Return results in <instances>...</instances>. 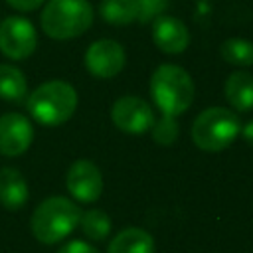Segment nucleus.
I'll use <instances>...</instances> for the list:
<instances>
[{"mask_svg":"<svg viewBox=\"0 0 253 253\" xmlns=\"http://www.w3.org/2000/svg\"><path fill=\"white\" fill-rule=\"evenodd\" d=\"M241 132V121L237 113L225 107L204 109L192 125V140L206 152H219L227 148Z\"/></svg>","mask_w":253,"mask_h":253,"instance_id":"nucleus-5","label":"nucleus"},{"mask_svg":"<svg viewBox=\"0 0 253 253\" xmlns=\"http://www.w3.org/2000/svg\"><path fill=\"white\" fill-rule=\"evenodd\" d=\"M26 109L42 126H59L73 117L77 109V91L71 83L61 79L45 81L28 95Z\"/></svg>","mask_w":253,"mask_h":253,"instance_id":"nucleus-1","label":"nucleus"},{"mask_svg":"<svg viewBox=\"0 0 253 253\" xmlns=\"http://www.w3.org/2000/svg\"><path fill=\"white\" fill-rule=\"evenodd\" d=\"M0 99L10 103H22L28 99L26 75L12 63H0Z\"/></svg>","mask_w":253,"mask_h":253,"instance_id":"nucleus-15","label":"nucleus"},{"mask_svg":"<svg viewBox=\"0 0 253 253\" xmlns=\"http://www.w3.org/2000/svg\"><path fill=\"white\" fill-rule=\"evenodd\" d=\"M168 0H138V8H140V22H150L156 16H160L166 8Z\"/></svg>","mask_w":253,"mask_h":253,"instance_id":"nucleus-20","label":"nucleus"},{"mask_svg":"<svg viewBox=\"0 0 253 253\" xmlns=\"http://www.w3.org/2000/svg\"><path fill=\"white\" fill-rule=\"evenodd\" d=\"M150 95L162 115L178 117L192 107L196 87L186 69L174 63H162L150 77Z\"/></svg>","mask_w":253,"mask_h":253,"instance_id":"nucleus-2","label":"nucleus"},{"mask_svg":"<svg viewBox=\"0 0 253 253\" xmlns=\"http://www.w3.org/2000/svg\"><path fill=\"white\" fill-rule=\"evenodd\" d=\"M45 0H6L8 6H12L18 12H34L38 10Z\"/></svg>","mask_w":253,"mask_h":253,"instance_id":"nucleus-22","label":"nucleus"},{"mask_svg":"<svg viewBox=\"0 0 253 253\" xmlns=\"http://www.w3.org/2000/svg\"><path fill=\"white\" fill-rule=\"evenodd\" d=\"M57 253H99V249L83 239H71V241L63 243L57 249Z\"/></svg>","mask_w":253,"mask_h":253,"instance_id":"nucleus-21","label":"nucleus"},{"mask_svg":"<svg viewBox=\"0 0 253 253\" xmlns=\"http://www.w3.org/2000/svg\"><path fill=\"white\" fill-rule=\"evenodd\" d=\"M38 45L34 24L22 16H8L0 22V51L14 61L26 59Z\"/></svg>","mask_w":253,"mask_h":253,"instance_id":"nucleus-6","label":"nucleus"},{"mask_svg":"<svg viewBox=\"0 0 253 253\" xmlns=\"http://www.w3.org/2000/svg\"><path fill=\"white\" fill-rule=\"evenodd\" d=\"M34 140V126L22 113H6L0 117V154L14 158L24 154Z\"/></svg>","mask_w":253,"mask_h":253,"instance_id":"nucleus-10","label":"nucleus"},{"mask_svg":"<svg viewBox=\"0 0 253 253\" xmlns=\"http://www.w3.org/2000/svg\"><path fill=\"white\" fill-rule=\"evenodd\" d=\"M219 53L223 61L237 67H249L253 65V42L245 38H229L221 43Z\"/></svg>","mask_w":253,"mask_h":253,"instance_id":"nucleus-18","label":"nucleus"},{"mask_svg":"<svg viewBox=\"0 0 253 253\" xmlns=\"http://www.w3.org/2000/svg\"><path fill=\"white\" fill-rule=\"evenodd\" d=\"M65 186L71 198L83 204H93L103 194V174L95 162L87 158L75 160L65 176Z\"/></svg>","mask_w":253,"mask_h":253,"instance_id":"nucleus-9","label":"nucleus"},{"mask_svg":"<svg viewBox=\"0 0 253 253\" xmlns=\"http://www.w3.org/2000/svg\"><path fill=\"white\" fill-rule=\"evenodd\" d=\"M152 138L156 144L160 146H170L176 142L178 138V123H176V117H170V115H162L158 121H154L152 125Z\"/></svg>","mask_w":253,"mask_h":253,"instance_id":"nucleus-19","label":"nucleus"},{"mask_svg":"<svg viewBox=\"0 0 253 253\" xmlns=\"http://www.w3.org/2000/svg\"><path fill=\"white\" fill-rule=\"evenodd\" d=\"M89 0H47L42 10V32L51 40H71L85 34L93 24Z\"/></svg>","mask_w":253,"mask_h":253,"instance_id":"nucleus-4","label":"nucleus"},{"mask_svg":"<svg viewBox=\"0 0 253 253\" xmlns=\"http://www.w3.org/2000/svg\"><path fill=\"white\" fill-rule=\"evenodd\" d=\"M111 119L119 130L128 134H142L150 130L156 121L152 107L136 95L119 97L111 107Z\"/></svg>","mask_w":253,"mask_h":253,"instance_id":"nucleus-7","label":"nucleus"},{"mask_svg":"<svg viewBox=\"0 0 253 253\" xmlns=\"http://www.w3.org/2000/svg\"><path fill=\"white\" fill-rule=\"evenodd\" d=\"M223 95L235 111L239 113L251 111L253 109V75L247 71H233L225 79Z\"/></svg>","mask_w":253,"mask_h":253,"instance_id":"nucleus-13","label":"nucleus"},{"mask_svg":"<svg viewBox=\"0 0 253 253\" xmlns=\"http://www.w3.org/2000/svg\"><path fill=\"white\" fill-rule=\"evenodd\" d=\"M239 134L245 138V142H249V144L253 146V121L241 125V132H239Z\"/></svg>","mask_w":253,"mask_h":253,"instance_id":"nucleus-23","label":"nucleus"},{"mask_svg":"<svg viewBox=\"0 0 253 253\" xmlns=\"http://www.w3.org/2000/svg\"><path fill=\"white\" fill-rule=\"evenodd\" d=\"M126 53L115 40H97L85 51V67L97 79H111L123 71Z\"/></svg>","mask_w":253,"mask_h":253,"instance_id":"nucleus-8","label":"nucleus"},{"mask_svg":"<svg viewBox=\"0 0 253 253\" xmlns=\"http://www.w3.org/2000/svg\"><path fill=\"white\" fill-rule=\"evenodd\" d=\"M28 182L14 166L0 168V204L6 210H20L28 202Z\"/></svg>","mask_w":253,"mask_h":253,"instance_id":"nucleus-12","label":"nucleus"},{"mask_svg":"<svg viewBox=\"0 0 253 253\" xmlns=\"http://www.w3.org/2000/svg\"><path fill=\"white\" fill-rule=\"evenodd\" d=\"M99 14L113 26H126L138 20L140 8L138 0H103L99 6Z\"/></svg>","mask_w":253,"mask_h":253,"instance_id":"nucleus-16","label":"nucleus"},{"mask_svg":"<svg viewBox=\"0 0 253 253\" xmlns=\"http://www.w3.org/2000/svg\"><path fill=\"white\" fill-rule=\"evenodd\" d=\"M81 210L65 196L45 198L32 213V233L43 245H53L63 241L79 225Z\"/></svg>","mask_w":253,"mask_h":253,"instance_id":"nucleus-3","label":"nucleus"},{"mask_svg":"<svg viewBox=\"0 0 253 253\" xmlns=\"http://www.w3.org/2000/svg\"><path fill=\"white\" fill-rule=\"evenodd\" d=\"M79 227H81V231H83V235L87 239H91V241H103L111 233V217L103 210L93 208V210L81 211Z\"/></svg>","mask_w":253,"mask_h":253,"instance_id":"nucleus-17","label":"nucleus"},{"mask_svg":"<svg viewBox=\"0 0 253 253\" xmlns=\"http://www.w3.org/2000/svg\"><path fill=\"white\" fill-rule=\"evenodd\" d=\"M107 253H154V237L142 227H125L111 239Z\"/></svg>","mask_w":253,"mask_h":253,"instance_id":"nucleus-14","label":"nucleus"},{"mask_svg":"<svg viewBox=\"0 0 253 253\" xmlns=\"http://www.w3.org/2000/svg\"><path fill=\"white\" fill-rule=\"evenodd\" d=\"M152 42L160 51L176 55L188 47L190 32L182 20L160 14L152 20Z\"/></svg>","mask_w":253,"mask_h":253,"instance_id":"nucleus-11","label":"nucleus"}]
</instances>
